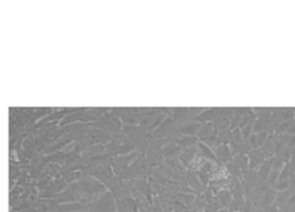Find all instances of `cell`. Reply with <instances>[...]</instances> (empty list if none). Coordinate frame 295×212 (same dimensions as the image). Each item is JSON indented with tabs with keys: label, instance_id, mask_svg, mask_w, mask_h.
<instances>
[]
</instances>
